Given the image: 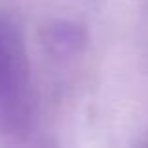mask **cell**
I'll return each mask as SVG.
<instances>
[{
	"instance_id": "1",
	"label": "cell",
	"mask_w": 148,
	"mask_h": 148,
	"mask_svg": "<svg viewBox=\"0 0 148 148\" xmlns=\"http://www.w3.org/2000/svg\"><path fill=\"white\" fill-rule=\"evenodd\" d=\"M30 116V79L25 40L17 23L0 13V131L26 126Z\"/></svg>"
}]
</instances>
